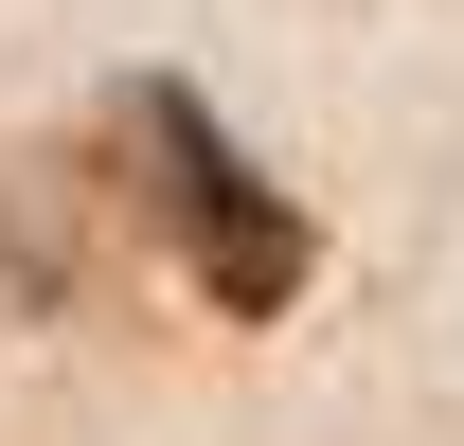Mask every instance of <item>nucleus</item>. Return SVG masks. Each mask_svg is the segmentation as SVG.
Wrapping results in <instances>:
<instances>
[{"instance_id":"obj_1","label":"nucleus","mask_w":464,"mask_h":446,"mask_svg":"<svg viewBox=\"0 0 464 446\" xmlns=\"http://www.w3.org/2000/svg\"><path fill=\"white\" fill-rule=\"evenodd\" d=\"M108 179H125V215L179 250V286H197L215 322H268V304L304 286V215L250 179V143H232L179 72H125L108 90Z\"/></svg>"}]
</instances>
